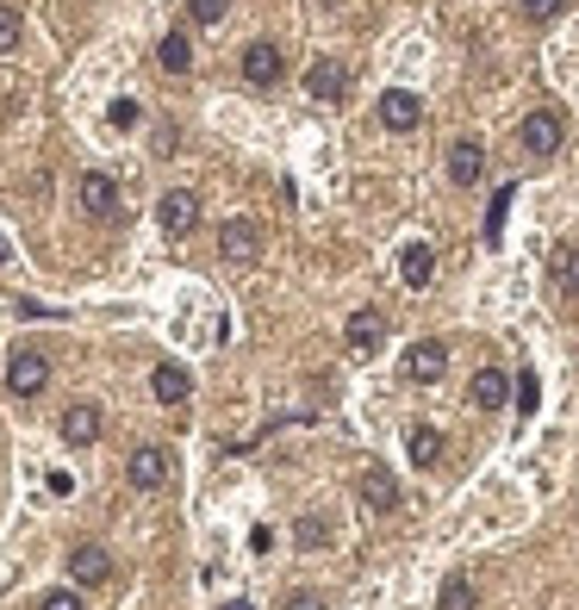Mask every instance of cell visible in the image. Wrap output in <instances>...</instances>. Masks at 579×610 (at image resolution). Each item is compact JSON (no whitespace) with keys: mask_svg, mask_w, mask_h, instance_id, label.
<instances>
[{"mask_svg":"<svg viewBox=\"0 0 579 610\" xmlns=\"http://www.w3.org/2000/svg\"><path fill=\"white\" fill-rule=\"evenodd\" d=\"M343 343H349V355H355V362H367V355H381V343H386V318L374 312V305H362V312H349Z\"/></svg>","mask_w":579,"mask_h":610,"instance_id":"1","label":"cell"},{"mask_svg":"<svg viewBox=\"0 0 579 610\" xmlns=\"http://www.w3.org/2000/svg\"><path fill=\"white\" fill-rule=\"evenodd\" d=\"M44 386H50V362H44V349H20L13 368H7V393H13V399H38Z\"/></svg>","mask_w":579,"mask_h":610,"instance_id":"2","label":"cell"},{"mask_svg":"<svg viewBox=\"0 0 579 610\" xmlns=\"http://www.w3.org/2000/svg\"><path fill=\"white\" fill-rule=\"evenodd\" d=\"M218 256L237 268H250L256 256H262V225L256 218H225V230H218Z\"/></svg>","mask_w":579,"mask_h":610,"instance_id":"3","label":"cell"},{"mask_svg":"<svg viewBox=\"0 0 579 610\" xmlns=\"http://www.w3.org/2000/svg\"><path fill=\"white\" fill-rule=\"evenodd\" d=\"M523 150H530V156H555L560 150V137H567V118H560L555 113V106H536V113H530V118H523Z\"/></svg>","mask_w":579,"mask_h":610,"instance_id":"4","label":"cell"},{"mask_svg":"<svg viewBox=\"0 0 579 610\" xmlns=\"http://www.w3.org/2000/svg\"><path fill=\"white\" fill-rule=\"evenodd\" d=\"M355 493H362V505L374 517H393L399 505H406V493H399V479L386 474V467H362V479H355Z\"/></svg>","mask_w":579,"mask_h":610,"instance_id":"5","label":"cell"},{"mask_svg":"<svg viewBox=\"0 0 579 610\" xmlns=\"http://www.w3.org/2000/svg\"><path fill=\"white\" fill-rule=\"evenodd\" d=\"M76 200H81V212H88V218H100V225H106V218H118V181H113V174L88 169V174H81V188H76Z\"/></svg>","mask_w":579,"mask_h":610,"instance_id":"6","label":"cell"},{"mask_svg":"<svg viewBox=\"0 0 579 610\" xmlns=\"http://www.w3.org/2000/svg\"><path fill=\"white\" fill-rule=\"evenodd\" d=\"M443 374H449V343H436V337L411 343V355H406V381L411 386H436Z\"/></svg>","mask_w":579,"mask_h":610,"instance_id":"7","label":"cell"},{"mask_svg":"<svg viewBox=\"0 0 579 610\" xmlns=\"http://www.w3.org/2000/svg\"><path fill=\"white\" fill-rule=\"evenodd\" d=\"M156 218H162V230H169V237H188V230L200 225V193L169 188L162 200H156Z\"/></svg>","mask_w":579,"mask_h":610,"instance_id":"8","label":"cell"},{"mask_svg":"<svg viewBox=\"0 0 579 610\" xmlns=\"http://www.w3.org/2000/svg\"><path fill=\"white\" fill-rule=\"evenodd\" d=\"M125 479H132L137 493H156L162 479H169V449H156V442H144L132 461H125Z\"/></svg>","mask_w":579,"mask_h":610,"instance_id":"9","label":"cell"},{"mask_svg":"<svg viewBox=\"0 0 579 610\" xmlns=\"http://www.w3.org/2000/svg\"><path fill=\"white\" fill-rule=\"evenodd\" d=\"M69 579H76V586H106V579H113V554L100 549V542L69 549Z\"/></svg>","mask_w":579,"mask_h":610,"instance_id":"10","label":"cell"},{"mask_svg":"<svg viewBox=\"0 0 579 610\" xmlns=\"http://www.w3.org/2000/svg\"><path fill=\"white\" fill-rule=\"evenodd\" d=\"M281 69H287V57H281V44H250V50H243V81H250V88H274V81H281Z\"/></svg>","mask_w":579,"mask_h":610,"instance_id":"11","label":"cell"},{"mask_svg":"<svg viewBox=\"0 0 579 610\" xmlns=\"http://www.w3.org/2000/svg\"><path fill=\"white\" fill-rule=\"evenodd\" d=\"M418 118H424V106H418L411 88H386L381 94V125L386 132H418Z\"/></svg>","mask_w":579,"mask_h":610,"instance_id":"12","label":"cell"},{"mask_svg":"<svg viewBox=\"0 0 579 610\" xmlns=\"http://www.w3.org/2000/svg\"><path fill=\"white\" fill-rule=\"evenodd\" d=\"M100 430H106V418H100V405H69V411H63V442H69V449H88V442H100Z\"/></svg>","mask_w":579,"mask_h":610,"instance_id":"13","label":"cell"},{"mask_svg":"<svg viewBox=\"0 0 579 610\" xmlns=\"http://www.w3.org/2000/svg\"><path fill=\"white\" fill-rule=\"evenodd\" d=\"M430 274H436V249H430L424 237H411V244L399 249V281L418 293V286H430Z\"/></svg>","mask_w":579,"mask_h":610,"instance_id":"14","label":"cell"},{"mask_svg":"<svg viewBox=\"0 0 579 610\" xmlns=\"http://www.w3.org/2000/svg\"><path fill=\"white\" fill-rule=\"evenodd\" d=\"M150 393H156V405H188L193 399V374L188 368H174V362H162L150 374Z\"/></svg>","mask_w":579,"mask_h":610,"instance_id":"15","label":"cell"},{"mask_svg":"<svg viewBox=\"0 0 579 610\" xmlns=\"http://www.w3.org/2000/svg\"><path fill=\"white\" fill-rule=\"evenodd\" d=\"M467 399L480 405V411H499V405L511 399V381H504V368H480V374H474V386H467Z\"/></svg>","mask_w":579,"mask_h":610,"instance_id":"16","label":"cell"},{"mask_svg":"<svg viewBox=\"0 0 579 610\" xmlns=\"http://www.w3.org/2000/svg\"><path fill=\"white\" fill-rule=\"evenodd\" d=\"M306 88H311V100H343L349 94V76H343V63H311V76H306Z\"/></svg>","mask_w":579,"mask_h":610,"instance_id":"17","label":"cell"},{"mask_svg":"<svg viewBox=\"0 0 579 610\" xmlns=\"http://www.w3.org/2000/svg\"><path fill=\"white\" fill-rule=\"evenodd\" d=\"M406 449H411V461H418V467H436V461H443V430H430V423H411V437H406Z\"/></svg>","mask_w":579,"mask_h":610,"instance_id":"18","label":"cell"},{"mask_svg":"<svg viewBox=\"0 0 579 610\" xmlns=\"http://www.w3.org/2000/svg\"><path fill=\"white\" fill-rule=\"evenodd\" d=\"M480 144H455V150H449V181H455V188H474V181H480Z\"/></svg>","mask_w":579,"mask_h":610,"instance_id":"19","label":"cell"},{"mask_svg":"<svg viewBox=\"0 0 579 610\" xmlns=\"http://www.w3.org/2000/svg\"><path fill=\"white\" fill-rule=\"evenodd\" d=\"M555 286H560V300H579V244L555 249Z\"/></svg>","mask_w":579,"mask_h":610,"instance_id":"20","label":"cell"},{"mask_svg":"<svg viewBox=\"0 0 579 610\" xmlns=\"http://www.w3.org/2000/svg\"><path fill=\"white\" fill-rule=\"evenodd\" d=\"M156 63H162L169 76H188V69H193V44L181 38V32H169V38L156 44Z\"/></svg>","mask_w":579,"mask_h":610,"instance_id":"21","label":"cell"},{"mask_svg":"<svg viewBox=\"0 0 579 610\" xmlns=\"http://www.w3.org/2000/svg\"><path fill=\"white\" fill-rule=\"evenodd\" d=\"M436 610H474V579H467V573H449L443 591H436Z\"/></svg>","mask_w":579,"mask_h":610,"instance_id":"22","label":"cell"},{"mask_svg":"<svg viewBox=\"0 0 579 610\" xmlns=\"http://www.w3.org/2000/svg\"><path fill=\"white\" fill-rule=\"evenodd\" d=\"M20 38H25L20 7H7V0H0V57H13V50H20Z\"/></svg>","mask_w":579,"mask_h":610,"instance_id":"23","label":"cell"},{"mask_svg":"<svg viewBox=\"0 0 579 610\" xmlns=\"http://www.w3.org/2000/svg\"><path fill=\"white\" fill-rule=\"evenodd\" d=\"M518 7H523V20L530 25H555L560 13H567V0H518Z\"/></svg>","mask_w":579,"mask_h":610,"instance_id":"24","label":"cell"},{"mask_svg":"<svg viewBox=\"0 0 579 610\" xmlns=\"http://www.w3.org/2000/svg\"><path fill=\"white\" fill-rule=\"evenodd\" d=\"M293 535H299V549H325L330 523H325V517H299V530H293Z\"/></svg>","mask_w":579,"mask_h":610,"instance_id":"25","label":"cell"},{"mask_svg":"<svg viewBox=\"0 0 579 610\" xmlns=\"http://www.w3.org/2000/svg\"><path fill=\"white\" fill-rule=\"evenodd\" d=\"M511 200H518V188H499V193H492V212H486V237H492V244H499V230H504V206H511Z\"/></svg>","mask_w":579,"mask_h":610,"instance_id":"26","label":"cell"},{"mask_svg":"<svg viewBox=\"0 0 579 610\" xmlns=\"http://www.w3.org/2000/svg\"><path fill=\"white\" fill-rule=\"evenodd\" d=\"M106 118H113L118 132H132V125H137V118H144V113H137V100H125V94H118L113 106H106Z\"/></svg>","mask_w":579,"mask_h":610,"instance_id":"27","label":"cell"},{"mask_svg":"<svg viewBox=\"0 0 579 610\" xmlns=\"http://www.w3.org/2000/svg\"><path fill=\"white\" fill-rule=\"evenodd\" d=\"M225 7H231V0H188V13L200 25H218V20H225Z\"/></svg>","mask_w":579,"mask_h":610,"instance_id":"28","label":"cell"},{"mask_svg":"<svg viewBox=\"0 0 579 610\" xmlns=\"http://www.w3.org/2000/svg\"><path fill=\"white\" fill-rule=\"evenodd\" d=\"M536 399H542L536 374H523V381H518V411H536Z\"/></svg>","mask_w":579,"mask_h":610,"instance_id":"29","label":"cell"},{"mask_svg":"<svg viewBox=\"0 0 579 610\" xmlns=\"http://www.w3.org/2000/svg\"><path fill=\"white\" fill-rule=\"evenodd\" d=\"M38 610H88V605H81L76 591H44V605H38Z\"/></svg>","mask_w":579,"mask_h":610,"instance_id":"30","label":"cell"},{"mask_svg":"<svg viewBox=\"0 0 579 610\" xmlns=\"http://www.w3.org/2000/svg\"><path fill=\"white\" fill-rule=\"evenodd\" d=\"M287 610H325V598H318V591H293Z\"/></svg>","mask_w":579,"mask_h":610,"instance_id":"31","label":"cell"}]
</instances>
